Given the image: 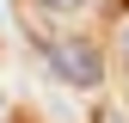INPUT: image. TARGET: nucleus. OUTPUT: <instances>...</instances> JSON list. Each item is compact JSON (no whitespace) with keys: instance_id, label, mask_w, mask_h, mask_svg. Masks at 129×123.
<instances>
[{"instance_id":"obj_3","label":"nucleus","mask_w":129,"mask_h":123,"mask_svg":"<svg viewBox=\"0 0 129 123\" xmlns=\"http://www.w3.org/2000/svg\"><path fill=\"white\" fill-rule=\"evenodd\" d=\"M37 6H43V12H80L86 0H37Z\"/></svg>"},{"instance_id":"obj_2","label":"nucleus","mask_w":129,"mask_h":123,"mask_svg":"<svg viewBox=\"0 0 129 123\" xmlns=\"http://www.w3.org/2000/svg\"><path fill=\"white\" fill-rule=\"evenodd\" d=\"M92 123H129V105H99V117Z\"/></svg>"},{"instance_id":"obj_4","label":"nucleus","mask_w":129,"mask_h":123,"mask_svg":"<svg viewBox=\"0 0 129 123\" xmlns=\"http://www.w3.org/2000/svg\"><path fill=\"white\" fill-rule=\"evenodd\" d=\"M123 49H129V31H123Z\"/></svg>"},{"instance_id":"obj_1","label":"nucleus","mask_w":129,"mask_h":123,"mask_svg":"<svg viewBox=\"0 0 129 123\" xmlns=\"http://www.w3.org/2000/svg\"><path fill=\"white\" fill-rule=\"evenodd\" d=\"M37 49H43V61H49L55 80H68L80 92H92L105 80V55H99V43H86V37H43Z\"/></svg>"}]
</instances>
